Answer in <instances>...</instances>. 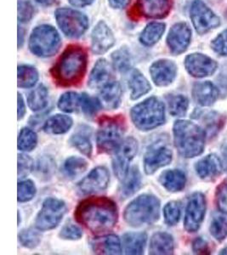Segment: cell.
I'll use <instances>...</instances> for the list:
<instances>
[{
	"label": "cell",
	"instance_id": "obj_1",
	"mask_svg": "<svg viewBox=\"0 0 227 255\" xmlns=\"http://www.w3.org/2000/svg\"><path fill=\"white\" fill-rule=\"evenodd\" d=\"M76 220L96 235L107 234L116 226L118 213L116 203L105 197H90L79 203Z\"/></svg>",
	"mask_w": 227,
	"mask_h": 255
},
{
	"label": "cell",
	"instance_id": "obj_2",
	"mask_svg": "<svg viewBox=\"0 0 227 255\" xmlns=\"http://www.w3.org/2000/svg\"><path fill=\"white\" fill-rule=\"evenodd\" d=\"M87 63L86 50L79 45H70L51 69L53 79L61 87L76 86L85 78Z\"/></svg>",
	"mask_w": 227,
	"mask_h": 255
},
{
	"label": "cell",
	"instance_id": "obj_3",
	"mask_svg": "<svg viewBox=\"0 0 227 255\" xmlns=\"http://www.w3.org/2000/svg\"><path fill=\"white\" fill-rule=\"evenodd\" d=\"M173 132L175 147L182 157L192 158L204 151L206 133L198 125L187 120H178Z\"/></svg>",
	"mask_w": 227,
	"mask_h": 255
},
{
	"label": "cell",
	"instance_id": "obj_4",
	"mask_svg": "<svg viewBox=\"0 0 227 255\" xmlns=\"http://www.w3.org/2000/svg\"><path fill=\"white\" fill-rule=\"evenodd\" d=\"M160 201L151 194L136 197L126 207L123 214L124 221L132 227L151 226L159 219Z\"/></svg>",
	"mask_w": 227,
	"mask_h": 255
},
{
	"label": "cell",
	"instance_id": "obj_5",
	"mask_svg": "<svg viewBox=\"0 0 227 255\" xmlns=\"http://www.w3.org/2000/svg\"><path fill=\"white\" fill-rule=\"evenodd\" d=\"M132 122L141 131H149L165 122L164 104L157 97H150L132 108Z\"/></svg>",
	"mask_w": 227,
	"mask_h": 255
},
{
	"label": "cell",
	"instance_id": "obj_6",
	"mask_svg": "<svg viewBox=\"0 0 227 255\" xmlns=\"http://www.w3.org/2000/svg\"><path fill=\"white\" fill-rule=\"evenodd\" d=\"M126 121L122 115L102 117L97 132V148L101 153L115 151L122 141L125 133Z\"/></svg>",
	"mask_w": 227,
	"mask_h": 255
},
{
	"label": "cell",
	"instance_id": "obj_7",
	"mask_svg": "<svg viewBox=\"0 0 227 255\" xmlns=\"http://www.w3.org/2000/svg\"><path fill=\"white\" fill-rule=\"evenodd\" d=\"M61 44L58 32L48 25L37 26L30 37V50L39 57H50L56 55Z\"/></svg>",
	"mask_w": 227,
	"mask_h": 255
},
{
	"label": "cell",
	"instance_id": "obj_8",
	"mask_svg": "<svg viewBox=\"0 0 227 255\" xmlns=\"http://www.w3.org/2000/svg\"><path fill=\"white\" fill-rule=\"evenodd\" d=\"M67 205L57 198H47L36 217L35 226L42 232L56 228L67 213Z\"/></svg>",
	"mask_w": 227,
	"mask_h": 255
},
{
	"label": "cell",
	"instance_id": "obj_9",
	"mask_svg": "<svg viewBox=\"0 0 227 255\" xmlns=\"http://www.w3.org/2000/svg\"><path fill=\"white\" fill-rule=\"evenodd\" d=\"M56 19L59 27L69 38H79L89 26V20L84 14L69 8L57 9Z\"/></svg>",
	"mask_w": 227,
	"mask_h": 255
},
{
	"label": "cell",
	"instance_id": "obj_10",
	"mask_svg": "<svg viewBox=\"0 0 227 255\" xmlns=\"http://www.w3.org/2000/svg\"><path fill=\"white\" fill-rule=\"evenodd\" d=\"M138 151V142L133 137H128L122 140L116 148L113 159L114 174L118 180H122L129 171V162H131Z\"/></svg>",
	"mask_w": 227,
	"mask_h": 255
},
{
	"label": "cell",
	"instance_id": "obj_11",
	"mask_svg": "<svg viewBox=\"0 0 227 255\" xmlns=\"http://www.w3.org/2000/svg\"><path fill=\"white\" fill-rule=\"evenodd\" d=\"M191 19L196 31L205 34L221 25V19L202 0H194L191 8Z\"/></svg>",
	"mask_w": 227,
	"mask_h": 255
},
{
	"label": "cell",
	"instance_id": "obj_12",
	"mask_svg": "<svg viewBox=\"0 0 227 255\" xmlns=\"http://www.w3.org/2000/svg\"><path fill=\"white\" fill-rule=\"evenodd\" d=\"M206 213V199L204 194L196 192L190 197L185 216V229L188 232H198Z\"/></svg>",
	"mask_w": 227,
	"mask_h": 255
},
{
	"label": "cell",
	"instance_id": "obj_13",
	"mask_svg": "<svg viewBox=\"0 0 227 255\" xmlns=\"http://www.w3.org/2000/svg\"><path fill=\"white\" fill-rule=\"evenodd\" d=\"M172 151L163 142H156L149 147L144 157V169L146 174H153L159 168L171 162Z\"/></svg>",
	"mask_w": 227,
	"mask_h": 255
},
{
	"label": "cell",
	"instance_id": "obj_14",
	"mask_svg": "<svg viewBox=\"0 0 227 255\" xmlns=\"http://www.w3.org/2000/svg\"><path fill=\"white\" fill-rule=\"evenodd\" d=\"M173 0H136L134 15L138 17L163 19L169 15Z\"/></svg>",
	"mask_w": 227,
	"mask_h": 255
},
{
	"label": "cell",
	"instance_id": "obj_15",
	"mask_svg": "<svg viewBox=\"0 0 227 255\" xmlns=\"http://www.w3.org/2000/svg\"><path fill=\"white\" fill-rule=\"evenodd\" d=\"M110 174L105 167H97L79 183L77 190L80 195L98 193L108 188Z\"/></svg>",
	"mask_w": 227,
	"mask_h": 255
},
{
	"label": "cell",
	"instance_id": "obj_16",
	"mask_svg": "<svg viewBox=\"0 0 227 255\" xmlns=\"http://www.w3.org/2000/svg\"><path fill=\"white\" fill-rule=\"evenodd\" d=\"M185 67L192 77L205 78L216 73L218 65L207 55L195 53L187 55L185 60Z\"/></svg>",
	"mask_w": 227,
	"mask_h": 255
},
{
	"label": "cell",
	"instance_id": "obj_17",
	"mask_svg": "<svg viewBox=\"0 0 227 255\" xmlns=\"http://www.w3.org/2000/svg\"><path fill=\"white\" fill-rule=\"evenodd\" d=\"M192 31L187 23L180 22L172 26L167 37V44L174 55H181L189 46Z\"/></svg>",
	"mask_w": 227,
	"mask_h": 255
},
{
	"label": "cell",
	"instance_id": "obj_18",
	"mask_svg": "<svg viewBox=\"0 0 227 255\" xmlns=\"http://www.w3.org/2000/svg\"><path fill=\"white\" fill-rule=\"evenodd\" d=\"M151 79L157 86L163 87L174 81L177 73V67L173 61L159 60L151 65L150 68Z\"/></svg>",
	"mask_w": 227,
	"mask_h": 255
},
{
	"label": "cell",
	"instance_id": "obj_19",
	"mask_svg": "<svg viewBox=\"0 0 227 255\" xmlns=\"http://www.w3.org/2000/svg\"><path fill=\"white\" fill-rule=\"evenodd\" d=\"M91 41V48L93 52L96 55H102L114 46L115 38L108 25L103 21H100L94 28Z\"/></svg>",
	"mask_w": 227,
	"mask_h": 255
},
{
	"label": "cell",
	"instance_id": "obj_20",
	"mask_svg": "<svg viewBox=\"0 0 227 255\" xmlns=\"http://www.w3.org/2000/svg\"><path fill=\"white\" fill-rule=\"evenodd\" d=\"M114 80L113 67L105 59H101L96 62L91 72L88 85L93 90H100Z\"/></svg>",
	"mask_w": 227,
	"mask_h": 255
},
{
	"label": "cell",
	"instance_id": "obj_21",
	"mask_svg": "<svg viewBox=\"0 0 227 255\" xmlns=\"http://www.w3.org/2000/svg\"><path fill=\"white\" fill-rule=\"evenodd\" d=\"M198 176L205 180H214L222 174V163L216 154H210L199 160L195 166Z\"/></svg>",
	"mask_w": 227,
	"mask_h": 255
},
{
	"label": "cell",
	"instance_id": "obj_22",
	"mask_svg": "<svg viewBox=\"0 0 227 255\" xmlns=\"http://www.w3.org/2000/svg\"><path fill=\"white\" fill-rule=\"evenodd\" d=\"M192 96L202 107L212 106L219 97V90L211 82L197 83L192 89Z\"/></svg>",
	"mask_w": 227,
	"mask_h": 255
},
{
	"label": "cell",
	"instance_id": "obj_23",
	"mask_svg": "<svg viewBox=\"0 0 227 255\" xmlns=\"http://www.w3.org/2000/svg\"><path fill=\"white\" fill-rule=\"evenodd\" d=\"M175 243L169 233L157 232L152 236L150 242V255H171L174 252Z\"/></svg>",
	"mask_w": 227,
	"mask_h": 255
},
{
	"label": "cell",
	"instance_id": "obj_24",
	"mask_svg": "<svg viewBox=\"0 0 227 255\" xmlns=\"http://www.w3.org/2000/svg\"><path fill=\"white\" fill-rule=\"evenodd\" d=\"M102 102L106 108L114 110L119 107L122 99V88L118 82L114 80L100 90Z\"/></svg>",
	"mask_w": 227,
	"mask_h": 255
},
{
	"label": "cell",
	"instance_id": "obj_25",
	"mask_svg": "<svg viewBox=\"0 0 227 255\" xmlns=\"http://www.w3.org/2000/svg\"><path fill=\"white\" fill-rule=\"evenodd\" d=\"M147 236L144 232H128L122 237V247L126 255H142Z\"/></svg>",
	"mask_w": 227,
	"mask_h": 255
},
{
	"label": "cell",
	"instance_id": "obj_26",
	"mask_svg": "<svg viewBox=\"0 0 227 255\" xmlns=\"http://www.w3.org/2000/svg\"><path fill=\"white\" fill-rule=\"evenodd\" d=\"M161 185L171 192L181 191L185 188L187 178L183 172L178 169L166 170L162 173L159 178Z\"/></svg>",
	"mask_w": 227,
	"mask_h": 255
},
{
	"label": "cell",
	"instance_id": "obj_27",
	"mask_svg": "<svg viewBox=\"0 0 227 255\" xmlns=\"http://www.w3.org/2000/svg\"><path fill=\"white\" fill-rule=\"evenodd\" d=\"M92 248L96 254L100 255H120L122 246L118 237L108 235L101 239H96L92 243Z\"/></svg>",
	"mask_w": 227,
	"mask_h": 255
},
{
	"label": "cell",
	"instance_id": "obj_28",
	"mask_svg": "<svg viewBox=\"0 0 227 255\" xmlns=\"http://www.w3.org/2000/svg\"><path fill=\"white\" fill-rule=\"evenodd\" d=\"M141 186V174L136 166L128 171L127 176L122 180V185L120 188V197L126 199L131 197L139 191Z\"/></svg>",
	"mask_w": 227,
	"mask_h": 255
},
{
	"label": "cell",
	"instance_id": "obj_29",
	"mask_svg": "<svg viewBox=\"0 0 227 255\" xmlns=\"http://www.w3.org/2000/svg\"><path fill=\"white\" fill-rule=\"evenodd\" d=\"M73 123L70 117L57 114L47 120L43 126V130L50 134H62L69 131Z\"/></svg>",
	"mask_w": 227,
	"mask_h": 255
},
{
	"label": "cell",
	"instance_id": "obj_30",
	"mask_svg": "<svg viewBox=\"0 0 227 255\" xmlns=\"http://www.w3.org/2000/svg\"><path fill=\"white\" fill-rule=\"evenodd\" d=\"M128 87L131 90L132 100H137L145 96L151 90L148 80L138 70H134L128 80Z\"/></svg>",
	"mask_w": 227,
	"mask_h": 255
},
{
	"label": "cell",
	"instance_id": "obj_31",
	"mask_svg": "<svg viewBox=\"0 0 227 255\" xmlns=\"http://www.w3.org/2000/svg\"><path fill=\"white\" fill-rule=\"evenodd\" d=\"M69 142L73 147L84 154L87 157H91L92 155V144H91L89 128H82L77 133H73Z\"/></svg>",
	"mask_w": 227,
	"mask_h": 255
},
{
	"label": "cell",
	"instance_id": "obj_32",
	"mask_svg": "<svg viewBox=\"0 0 227 255\" xmlns=\"http://www.w3.org/2000/svg\"><path fill=\"white\" fill-rule=\"evenodd\" d=\"M164 31L165 24L151 22L141 32L140 37V43L146 46H152L162 38Z\"/></svg>",
	"mask_w": 227,
	"mask_h": 255
},
{
	"label": "cell",
	"instance_id": "obj_33",
	"mask_svg": "<svg viewBox=\"0 0 227 255\" xmlns=\"http://www.w3.org/2000/svg\"><path fill=\"white\" fill-rule=\"evenodd\" d=\"M49 101V92L43 84L32 90L27 98V103L30 109L34 112L44 110L48 105Z\"/></svg>",
	"mask_w": 227,
	"mask_h": 255
},
{
	"label": "cell",
	"instance_id": "obj_34",
	"mask_svg": "<svg viewBox=\"0 0 227 255\" xmlns=\"http://www.w3.org/2000/svg\"><path fill=\"white\" fill-rule=\"evenodd\" d=\"M88 168L86 160L79 157H71L66 160L62 167V172L68 179H75L83 174Z\"/></svg>",
	"mask_w": 227,
	"mask_h": 255
},
{
	"label": "cell",
	"instance_id": "obj_35",
	"mask_svg": "<svg viewBox=\"0 0 227 255\" xmlns=\"http://www.w3.org/2000/svg\"><path fill=\"white\" fill-rule=\"evenodd\" d=\"M38 80V73L34 67L26 65L18 67V87L23 89L33 87Z\"/></svg>",
	"mask_w": 227,
	"mask_h": 255
},
{
	"label": "cell",
	"instance_id": "obj_36",
	"mask_svg": "<svg viewBox=\"0 0 227 255\" xmlns=\"http://www.w3.org/2000/svg\"><path fill=\"white\" fill-rule=\"evenodd\" d=\"M210 232L216 240L222 241L227 236V213L221 211L216 214L210 225Z\"/></svg>",
	"mask_w": 227,
	"mask_h": 255
},
{
	"label": "cell",
	"instance_id": "obj_37",
	"mask_svg": "<svg viewBox=\"0 0 227 255\" xmlns=\"http://www.w3.org/2000/svg\"><path fill=\"white\" fill-rule=\"evenodd\" d=\"M167 100L169 104V113L172 116L183 117L186 115L189 106L188 99L186 96L182 95L169 96Z\"/></svg>",
	"mask_w": 227,
	"mask_h": 255
},
{
	"label": "cell",
	"instance_id": "obj_38",
	"mask_svg": "<svg viewBox=\"0 0 227 255\" xmlns=\"http://www.w3.org/2000/svg\"><path fill=\"white\" fill-rule=\"evenodd\" d=\"M81 95L76 92H67L59 99L58 108L65 113H74L80 108Z\"/></svg>",
	"mask_w": 227,
	"mask_h": 255
},
{
	"label": "cell",
	"instance_id": "obj_39",
	"mask_svg": "<svg viewBox=\"0 0 227 255\" xmlns=\"http://www.w3.org/2000/svg\"><path fill=\"white\" fill-rule=\"evenodd\" d=\"M38 136L34 131L28 128H24L20 130L18 136L17 146L20 151H31L36 147Z\"/></svg>",
	"mask_w": 227,
	"mask_h": 255
},
{
	"label": "cell",
	"instance_id": "obj_40",
	"mask_svg": "<svg viewBox=\"0 0 227 255\" xmlns=\"http://www.w3.org/2000/svg\"><path fill=\"white\" fill-rule=\"evenodd\" d=\"M113 62L114 68L119 71L120 73H126L131 67V58L128 50L120 49L113 54Z\"/></svg>",
	"mask_w": 227,
	"mask_h": 255
},
{
	"label": "cell",
	"instance_id": "obj_41",
	"mask_svg": "<svg viewBox=\"0 0 227 255\" xmlns=\"http://www.w3.org/2000/svg\"><path fill=\"white\" fill-rule=\"evenodd\" d=\"M181 214V203L176 201H172L167 203L163 209L164 221L169 226H175L180 221Z\"/></svg>",
	"mask_w": 227,
	"mask_h": 255
},
{
	"label": "cell",
	"instance_id": "obj_42",
	"mask_svg": "<svg viewBox=\"0 0 227 255\" xmlns=\"http://www.w3.org/2000/svg\"><path fill=\"white\" fill-rule=\"evenodd\" d=\"M80 108L86 116L93 117L101 110L102 104L98 99L84 93L81 95Z\"/></svg>",
	"mask_w": 227,
	"mask_h": 255
},
{
	"label": "cell",
	"instance_id": "obj_43",
	"mask_svg": "<svg viewBox=\"0 0 227 255\" xmlns=\"http://www.w3.org/2000/svg\"><path fill=\"white\" fill-rule=\"evenodd\" d=\"M19 242L26 249H34L40 244L41 235L35 230L26 229L21 231L18 236Z\"/></svg>",
	"mask_w": 227,
	"mask_h": 255
},
{
	"label": "cell",
	"instance_id": "obj_44",
	"mask_svg": "<svg viewBox=\"0 0 227 255\" xmlns=\"http://www.w3.org/2000/svg\"><path fill=\"white\" fill-rule=\"evenodd\" d=\"M36 194V186L32 180H26L18 183L17 199L19 203L32 200Z\"/></svg>",
	"mask_w": 227,
	"mask_h": 255
},
{
	"label": "cell",
	"instance_id": "obj_45",
	"mask_svg": "<svg viewBox=\"0 0 227 255\" xmlns=\"http://www.w3.org/2000/svg\"><path fill=\"white\" fill-rule=\"evenodd\" d=\"M56 162L50 157H44L38 160L37 173L39 179L48 180L55 172Z\"/></svg>",
	"mask_w": 227,
	"mask_h": 255
},
{
	"label": "cell",
	"instance_id": "obj_46",
	"mask_svg": "<svg viewBox=\"0 0 227 255\" xmlns=\"http://www.w3.org/2000/svg\"><path fill=\"white\" fill-rule=\"evenodd\" d=\"M33 168V161L31 157L19 154L18 155V179L23 180L32 172Z\"/></svg>",
	"mask_w": 227,
	"mask_h": 255
},
{
	"label": "cell",
	"instance_id": "obj_47",
	"mask_svg": "<svg viewBox=\"0 0 227 255\" xmlns=\"http://www.w3.org/2000/svg\"><path fill=\"white\" fill-rule=\"evenodd\" d=\"M59 236L65 240H79L83 237V232L78 226L68 223L61 228Z\"/></svg>",
	"mask_w": 227,
	"mask_h": 255
},
{
	"label": "cell",
	"instance_id": "obj_48",
	"mask_svg": "<svg viewBox=\"0 0 227 255\" xmlns=\"http://www.w3.org/2000/svg\"><path fill=\"white\" fill-rule=\"evenodd\" d=\"M33 11V7L28 0H18V19L20 22L29 21Z\"/></svg>",
	"mask_w": 227,
	"mask_h": 255
},
{
	"label": "cell",
	"instance_id": "obj_49",
	"mask_svg": "<svg viewBox=\"0 0 227 255\" xmlns=\"http://www.w3.org/2000/svg\"><path fill=\"white\" fill-rule=\"evenodd\" d=\"M204 125L205 128L211 134L216 133L217 131L220 130L221 128V125L223 124V120L220 114L216 113H210L207 114V116L204 119Z\"/></svg>",
	"mask_w": 227,
	"mask_h": 255
},
{
	"label": "cell",
	"instance_id": "obj_50",
	"mask_svg": "<svg viewBox=\"0 0 227 255\" xmlns=\"http://www.w3.org/2000/svg\"><path fill=\"white\" fill-rule=\"evenodd\" d=\"M211 47L219 55H227V30L223 31L212 41Z\"/></svg>",
	"mask_w": 227,
	"mask_h": 255
},
{
	"label": "cell",
	"instance_id": "obj_51",
	"mask_svg": "<svg viewBox=\"0 0 227 255\" xmlns=\"http://www.w3.org/2000/svg\"><path fill=\"white\" fill-rule=\"evenodd\" d=\"M216 203L221 211L227 213V180L218 186L216 190Z\"/></svg>",
	"mask_w": 227,
	"mask_h": 255
},
{
	"label": "cell",
	"instance_id": "obj_52",
	"mask_svg": "<svg viewBox=\"0 0 227 255\" xmlns=\"http://www.w3.org/2000/svg\"><path fill=\"white\" fill-rule=\"evenodd\" d=\"M192 250L195 254H198V255H206V254H209V252H210L209 245L206 243V241H204L201 238H197L193 242Z\"/></svg>",
	"mask_w": 227,
	"mask_h": 255
},
{
	"label": "cell",
	"instance_id": "obj_53",
	"mask_svg": "<svg viewBox=\"0 0 227 255\" xmlns=\"http://www.w3.org/2000/svg\"><path fill=\"white\" fill-rule=\"evenodd\" d=\"M18 120L22 119L26 113V107L24 103L23 98L20 93H18Z\"/></svg>",
	"mask_w": 227,
	"mask_h": 255
},
{
	"label": "cell",
	"instance_id": "obj_54",
	"mask_svg": "<svg viewBox=\"0 0 227 255\" xmlns=\"http://www.w3.org/2000/svg\"><path fill=\"white\" fill-rule=\"evenodd\" d=\"M110 5L114 9H123L129 3L130 0H108Z\"/></svg>",
	"mask_w": 227,
	"mask_h": 255
},
{
	"label": "cell",
	"instance_id": "obj_55",
	"mask_svg": "<svg viewBox=\"0 0 227 255\" xmlns=\"http://www.w3.org/2000/svg\"><path fill=\"white\" fill-rule=\"evenodd\" d=\"M71 4L77 7H85L93 3L94 0H69Z\"/></svg>",
	"mask_w": 227,
	"mask_h": 255
},
{
	"label": "cell",
	"instance_id": "obj_56",
	"mask_svg": "<svg viewBox=\"0 0 227 255\" xmlns=\"http://www.w3.org/2000/svg\"><path fill=\"white\" fill-rule=\"evenodd\" d=\"M36 2L43 5H50L53 3H55L56 0H35Z\"/></svg>",
	"mask_w": 227,
	"mask_h": 255
},
{
	"label": "cell",
	"instance_id": "obj_57",
	"mask_svg": "<svg viewBox=\"0 0 227 255\" xmlns=\"http://www.w3.org/2000/svg\"><path fill=\"white\" fill-rule=\"evenodd\" d=\"M223 160H224V166L227 170V146L225 148L223 151Z\"/></svg>",
	"mask_w": 227,
	"mask_h": 255
},
{
	"label": "cell",
	"instance_id": "obj_58",
	"mask_svg": "<svg viewBox=\"0 0 227 255\" xmlns=\"http://www.w3.org/2000/svg\"><path fill=\"white\" fill-rule=\"evenodd\" d=\"M220 254H221V255H227V248L222 250V252L220 253Z\"/></svg>",
	"mask_w": 227,
	"mask_h": 255
},
{
	"label": "cell",
	"instance_id": "obj_59",
	"mask_svg": "<svg viewBox=\"0 0 227 255\" xmlns=\"http://www.w3.org/2000/svg\"><path fill=\"white\" fill-rule=\"evenodd\" d=\"M20 213H19V212H18V226H19V225H20Z\"/></svg>",
	"mask_w": 227,
	"mask_h": 255
}]
</instances>
